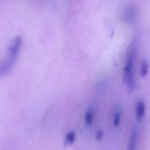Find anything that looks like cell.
Returning a JSON list of instances; mask_svg holds the SVG:
<instances>
[{
	"mask_svg": "<svg viewBox=\"0 0 150 150\" xmlns=\"http://www.w3.org/2000/svg\"><path fill=\"white\" fill-rule=\"evenodd\" d=\"M138 53V43L137 40L134 39L129 44L125 58V64L123 69V80L125 84L127 85L128 91H133L135 89L136 82H135V60Z\"/></svg>",
	"mask_w": 150,
	"mask_h": 150,
	"instance_id": "cell-1",
	"label": "cell"
},
{
	"mask_svg": "<svg viewBox=\"0 0 150 150\" xmlns=\"http://www.w3.org/2000/svg\"><path fill=\"white\" fill-rule=\"evenodd\" d=\"M22 38L21 36H16L9 45L8 55L0 62V78L9 75L15 66L18 55L21 49Z\"/></svg>",
	"mask_w": 150,
	"mask_h": 150,
	"instance_id": "cell-2",
	"label": "cell"
},
{
	"mask_svg": "<svg viewBox=\"0 0 150 150\" xmlns=\"http://www.w3.org/2000/svg\"><path fill=\"white\" fill-rule=\"evenodd\" d=\"M138 16V10L135 5H128L125 8L122 13V20L125 24L128 25H134L137 20Z\"/></svg>",
	"mask_w": 150,
	"mask_h": 150,
	"instance_id": "cell-3",
	"label": "cell"
},
{
	"mask_svg": "<svg viewBox=\"0 0 150 150\" xmlns=\"http://www.w3.org/2000/svg\"><path fill=\"white\" fill-rule=\"evenodd\" d=\"M97 114H98L97 108L93 105L88 107V109L85 111V113L83 116V121L87 127H91L94 124L96 118H97Z\"/></svg>",
	"mask_w": 150,
	"mask_h": 150,
	"instance_id": "cell-4",
	"label": "cell"
},
{
	"mask_svg": "<svg viewBox=\"0 0 150 150\" xmlns=\"http://www.w3.org/2000/svg\"><path fill=\"white\" fill-rule=\"evenodd\" d=\"M138 143H139V130L138 128L134 127L129 137L127 150H137Z\"/></svg>",
	"mask_w": 150,
	"mask_h": 150,
	"instance_id": "cell-5",
	"label": "cell"
},
{
	"mask_svg": "<svg viewBox=\"0 0 150 150\" xmlns=\"http://www.w3.org/2000/svg\"><path fill=\"white\" fill-rule=\"evenodd\" d=\"M135 118L137 121H142L146 115V104L143 100H140L135 105Z\"/></svg>",
	"mask_w": 150,
	"mask_h": 150,
	"instance_id": "cell-6",
	"label": "cell"
},
{
	"mask_svg": "<svg viewBox=\"0 0 150 150\" xmlns=\"http://www.w3.org/2000/svg\"><path fill=\"white\" fill-rule=\"evenodd\" d=\"M122 120V110L120 106H116L112 112V123L115 127H120Z\"/></svg>",
	"mask_w": 150,
	"mask_h": 150,
	"instance_id": "cell-7",
	"label": "cell"
},
{
	"mask_svg": "<svg viewBox=\"0 0 150 150\" xmlns=\"http://www.w3.org/2000/svg\"><path fill=\"white\" fill-rule=\"evenodd\" d=\"M76 139V132L75 131H69V133H67V134L65 135V144L66 145H69V146H71L74 144L75 141Z\"/></svg>",
	"mask_w": 150,
	"mask_h": 150,
	"instance_id": "cell-8",
	"label": "cell"
},
{
	"mask_svg": "<svg viewBox=\"0 0 150 150\" xmlns=\"http://www.w3.org/2000/svg\"><path fill=\"white\" fill-rule=\"evenodd\" d=\"M149 64L148 62V61H143L141 66V76L142 77H145L148 73H149Z\"/></svg>",
	"mask_w": 150,
	"mask_h": 150,
	"instance_id": "cell-9",
	"label": "cell"
},
{
	"mask_svg": "<svg viewBox=\"0 0 150 150\" xmlns=\"http://www.w3.org/2000/svg\"><path fill=\"white\" fill-rule=\"evenodd\" d=\"M103 136H104V132H103L101 129H99V130L96 133V139H97V141L100 142V141L103 139Z\"/></svg>",
	"mask_w": 150,
	"mask_h": 150,
	"instance_id": "cell-10",
	"label": "cell"
}]
</instances>
